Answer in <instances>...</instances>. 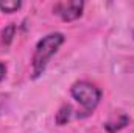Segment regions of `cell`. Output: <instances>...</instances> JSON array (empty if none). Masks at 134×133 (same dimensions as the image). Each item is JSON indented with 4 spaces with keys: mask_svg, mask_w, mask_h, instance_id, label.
<instances>
[{
    "mask_svg": "<svg viewBox=\"0 0 134 133\" xmlns=\"http://www.w3.org/2000/svg\"><path fill=\"white\" fill-rule=\"evenodd\" d=\"M63 42H64V34L63 33H50L47 36H44L37 42V45L34 49V53H33V60H31L34 78L39 77L45 70L47 63L58 52V49L63 45Z\"/></svg>",
    "mask_w": 134,
    "mask_h": 133,
    "instance_id": "cell-1",
    "label": "cell"
},
{
    "mask_svg": "<svg viewBox=\"0 0 134 133\" xmlns=\"http://www.w3.org/2000/svg\"><path fill=\"white\" fill-rule=\"evenodd\" d=\"M70 93H72V97L76 100L84 108V111H87V113L95 110V106L98 105V102L101 99V91L97 86H94L92 83H89V81H76L72 86Z\"/></svg>",
    "mask_w": 134,
    "mask_h": 133,
    "instance_id": "cell-2",
    "label": "cell"
},
{
    "mask_svg": "<svg viewBox=\"0 0 134 133\" xmlns=\"http://www.w3.org/2000/svg\"><path fill=\"white\" fill-rule=\"evenodd\" d=\"M83 8H84V3L81 0H67V2H58L55 5L53 11L64 22H72L81 16Z\"/></svg>",
    "mask_w": 134,
    "mask_h": 133,
    "instance_id": "cell-3",
    "label": "cell"
},
{
    "mask_svg": "<svg viewBox=\"0 0 134 133\" xmlns=\"http://www.w3.org/2000/svg\"><path fill=\"white\" fill-rule=\"evenodd\" d=\"M22 6V3L19 2V0H2L0 2V9L3 11V13H14V11H17L19 8Z\"/></svg>",
    "mask_w": 134,
    "mask_h": 133,
    "instance_id": "cell-4",
    "label": "cell"
},
{
    "mask_svg": "<svg viewBox=\"0 0 134 133\" xmlns=\"http://www.w3.org/2000/svg\"><path fill=\"white\" fill-rule=\"evenodd\" d=\"M14 34H16V25H14V24L6 25V27L3 28V32H2V42H3L5 45H9L11 41H13V38H14Z\"/></svg>",
    "mask_w": 134,
    "mask_h": 133,
    "instance_id": "cell-5",
    "label": "cell"
},
{
    "mask_svg": "<svg viewBox=\"0 0 134 133\" xmlns=\"http://www.w3.org/2000/svg\"><path fill=\"white\" fill-rule=\"evenodd\" d=\"M70 113H72L70 105H64V106L58 111V114H56V122H58L59 125H63V124L69 122V119H70Z\"/></svg>",
    "mask_w": 134,
    "mask_h": 133,
    "instance_id": "cell-6",
    "label": "cell"
},
{
    "mask_svg": "<svg viewBox=\"0 0 134 133\" xmlns=\"http://www.w3.org/2000/svg\"><path fill=\"white\" fill-rule=\"evenodd\" d=\"M5 74H6V67H5L3 63H0V80L5 78Z\"/></svg>",
    "mask_w": 134,
    "mask_h": 133,
    "instance_id": "cell-7",
    "label": "cell"
}]
</instances>
